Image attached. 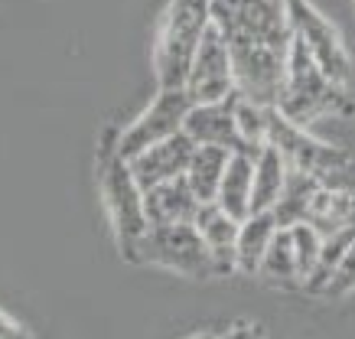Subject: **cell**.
Instances as JSON below:
<instances>
[{
	"label": "cell",
	"instance_id": "1",
	"mask_svg": "<svg viewBox=\"0 0 355 339\" xmlns=\"http://www.w3.org/2000/svg\"><path fill=\"white\" fill-rule=\"evenodd\" d=\"M277 111L287 121L306 128V124L329 118V114H355V101L345 95V85H336L333 78L320 69V62L310 55V49L293 36Z\"/></svg>",
	"mask_w": 355,
	"mask_h": 339
},
{
	"label": "cell",
	"instance_id": "2",
	"mask_svg": "<svg viewBox=\"0 0 355 339\" xmlns=\"http://www.w3.org/2000/svg\"><path fill=\"white\" fill-rule=\"evenodd\" d=\"M209 26H212L209 0H170L166 3L160 36H157V55H153L160 88L186 85L193 55Z\"/></svg>",
	"mask_w": 355,
	"mask_h": 339
},
{
	"label": "cell",
	"instance_id": "3",
	"mask_svg": "<svg viewBox=\"0 0 355 339\" xmlns=\"http://www.w3.org/2000/svg\"><path fill=\"white\" fill-rule=\"evenodd\" d=\"M101 196H105V209H108L121 254L128 261H137L140 238L150 229L147 209H144V186L137 183L130 164L114 147L108 153H101Z\"/></svg>",
	"mask_w": 355,
	"mask_h": 339
},
{
	"label": "cell",
	"instance_id": "4",
	"mask_svg": "<svg viewBox=\"0 0 355 339\" xmlns=\"http://www.w3.org/2000/svg\"><path fill=\"white\" fill-rule=\"evenodd\" d=\"M137 264H153V268L173 271V274H180V277H193V281L218 277L216 258L209 252L205 238L199 235L196 222L150 225L147 235L140 238Z\"/></svg>",
	"mask_w": 355,
	"mask_h": 339
},
{
	"label": "cell",
	"instance_id": "5",
	"mask_svg": "<svg viewBox=\"0 0 355 339\" xmlns=\"http://www.w3.org/2000/svg\"><path fill=\"white\" fill-rule=\"evenodd\" d=\"M268 144L277 147L280 157L287 160L291 170H303V173L320 176L323 183H339V180L349 176V157H345L343 150H336L329 144L316 141L306 128L287 121L277 108H270Z\"/></svg>",
	"mask_w": 355,
	"mask_h": 339
},
{
	"label": "cell",
	"instance_id": "6",
	"mask_svg": "<svg viewBox=\"0 0 355 339\" xmlns=\"http://www.w3.org/2000/svg\"><path fill=\"white\" fill-rule=\"evenodd\" d=\"M189 108H193V98H189L186 88H160L150 105L118 134L114 150L124 160H134L140 150H147L153 144H160L166 137H173V134L183 131Z\"/></svg>",
	"mask_w": 355,
	"mask_h": 339
},
{
	"label": "cell",
	"instance_id": "7",
	"mask_svg": "<svg viewBox=\"0 0 355 339\" xmlns=\"http://www.w3.org/2000/svg\"><path fill=\"white\" fill-rule=\"evenodd\" d=\"M287 17H291L293 36L310 49V55L320 62V69L333 78L336 85H349L352 55H349L343 36L336 33L333 23L326 20L310 0H287Z\"/></svg>",
	"mask_w": 355,
	"mask_h": 339
},
{
	"label": "cell",
	"instance_id": "8",
	"mask_svg": "<svg viewBox=\"0 0 355 339\" xmlns=\"http://www.w3.org/2000/svg\"><path fill=\"white\" fill-rule=\"evenodd\" d=\"M186 92L193 105H205V101H222L235 92V66H232V53L222 30L216 23L205 30L202 43L193 55V66L186 76Z\"/></svg>",
	"mask_w": 355,
	"mask_h": 339
},
{
	"label": "cell",
	"instance_id": "9",
	"mask_svg": "<svg viewBox=\"0 0 355 339\" xmlns=\"http://www.w3.org/2000/svg\"><path fill=\"white\" fill-rule=\"evenodd\" d=\"M196 147H199V144L186 131H180V134H173V137H166V141L147 147V150H140L128 164H130V170H134V176H137L140 186L150 189V186H157V183H170V180L186 176V166L193 160Z\"/></svg>",
	"mask_w": 355,
	"mask_h": 339
},
{
	"label": "cell",
	"instance_id": "10",
	"mask_svg": "<svg viewBox=\"0 0 355 339\" xmlns=\"http://www.w3.org/2000/svg\"><path fill=\"white\" fill-rule=\"evenodd\" d=\"M199 147H225L232 153H248L238 134L235 121V92L222 101H205V105H193L186 114V128Z\"/></svg>",
	"mask_w": 355,
	"mask_h": 339
},
{
	"label": "cell",
	"instance_id": "11",
	"mask_svg": "<svg viewBox=\"0 0 355 339\" xmlns=\"http://www.w3.org/2000/svg\"><path fill=\"white\" fill-rule=\"evenodd\" d=\"M144 209L150 225H183V222H196L202 202L186 183V176H180V180L144 189Z\"/></svg>",
	"mask_w": 355,
	"mask_h": 339
},
{
	"label": "cell",
	"instance_id": "12",
	"mask_svg": "<svg viewBox=\"0 0 355 339\" xmlns=\"http://www.w3.org/2000/svg\"><path fill=\"white\" fill-rule=\"evenodd\" d=\"M196 229L205 238L209 252L216 258L218 277H228V274H238L235 268V245H238V229L241 222L235 216H228L218 202H202L199 216H196Z\"/></svg>",
	"mask_w": 355,
	"mask_h": 339
},
{
	"label": "cell",
	"instance_id": "13",
	"mask_svg": "<svg viewBox=\"0 0 355 339\" xmlns=\"http://www.w3.org/2000/svg\"><path fill=\"white\" fill-rule=\"evenodd\" d=\"M320 235H336V232L355 229V180H339V183H323V189L313 199V209L306 216Z\"/></svg>",
	"mask_w": 355,
	"mask_h": 339
},
{
	"label": "cell",
	"instance_id": "14",
	"mask_svg": "<svg viewBox=\"0 0 355 339\" xmlns=\"http://www.w3.org/2000/svg\"><path fill=\"white\" fill-rule=\"evenodd\" d=\"M277 229L280 225H277V219H274V212H251V216L241 222V229H238V245H235L238 274L258 277L261 264H264V254H268Z\"/></svg>",
	"mask_w": 355,
	"mask_h": 339
},
{
	"label": "cell",
	"instance_id": "15",
	"mask_svg": "<svg viewBox=\"0 0 355 339\" xmlns=\"http://www.w3.org/2000/svg\"><path fill=\"white\" fill-rule=\"evenodd\" d=\"M251 199H254V157L251 153H232L216 202L228 216L245 222L251 216Z\"/></svg>",
	"mask_w": 355,
	"mask_h": 339
},
{
	"label": "cell",
	"instance_id": "16",
	"mask_svg": "<svg viewBox=\"0 0 355 339\" xmlns=\"http://www.w3.org/2000/svg\"><path fill=\"white\" fill-rule=\"evenodd\" d=\"M291 166L280 157L277 147L264 144L261 153L254 157V199H251V212H270L277 206L280 193L287 186Z\"/></svg>",
	"mask_w": 355,
	"mask_h": 339
},
{
	"label": "cell",
	"instance_id": "17",
	"mask_svg": "<svg viewBox=\"0 0 355 339\" xmlns=\"http://www.w3.org/2000/svg\"><path fill=\"white\" fill-rule=\"evenodd\" d=\"M320 189H323V180H320V176L303 173V170H291L287 186L280 193L277 206L270 209L280 229H291L297 222H306V216H310V209H313V199H316Z\"/></svg>",
	"mask_w": 355,
	"mask_h": 339
},
{
	"label": "cell",
	"instance_id": "18",
	"mask_svg": "<svg viewBox=\"0 0 355 339\" xmlns=\"http://www.w3.org/2000/svg\"><path fill=\"white\" fill-rule=\"evenodd\" d=\"M228 160H232V150L225 147H196L193 160L186 166V183L193 186L199 202H216Z\"/></svg>",
	"mask_w": 355,
	"mask_h": 339
},
{
	"label": "cell",
	"instance_id": "19",
	"mask_svg": "<svg viewBox=\"0 0 355 339\" xmlns=\"http://www.w3.org/2000/svg\"><path fill=\"white\" fill-rule=\"evenodd\" d=\"M258 277H264V281H270V284H284V287L303 284L300 281V264H297V252H293L291 229H277L268 254H264V264H261Z\"/></svg>",
	"mask_w": 355,
	"mask_h": 339
},
{
	"label": "cell",
	"instance_id": "20",
	"mask_svg": "<svg viewBox=\"0 0 355 339\" xmlns=\"http://www.w3.org/2000/svg\"><path fill=\"white\" fill-rule=\"evenodd\" d=\"M235 121H238V134H241V144L251 157H258L261 147L268 144V121H270V108L264 105H254V101L241 98L235 92Z\"/></svg>",
	"mask_w": 355,
	"mask_h": 339
},
{
	"label": "cell",
	"instance_id": "21",
	"mask_svg": "<svg viewBox=\"0 0 355 339\" xmlns=\"http://www.w3.org/2000/svg\"><path fill=\"white\" fill-rule=\"evenodd\" d=\"M291 238H293V252H297V264H300V281H306L323 254V235L313 229L310 222H297L291 225Z\"/></svg>",
	"mask_w": 355,
	"mask_h": 339
},
{
	"label": "cell",
	"instance_id": "22",
	"mask_svg": "<svg viewBox=\"0 0 355 339\" xmlns=\"http://www.w3.org/2000/svg\"><path fill=\"white\" fill-rule=\"evenodd\" d=\"M349 290H355V238H352V245H349L345 258L339 261V268H336L333 281H329L323 297H343V294H349Z\"/></svg>",
	"mask_w": 355,
	"mask_h": 339
},
{
	"label": "cell",
	"instance_id": "23",
	"mask_svg": "<svg viewBox=\"0 0 355 339\" xmlns=\"http://www.w3.org/2000/svg\"><path fill=\"white\" fill-rule=\"evenodd\" d=\"M222 339H264V329L258 323H235Z\"/></svg>",
	"mask_w": 355,
	"mask_h": 339
},
{
	"label": "cell",
	"instance_id": "24",
	"mask_svg": "<svg viewBox=\"0 0 355 339\" xmlns=\"http://www.w3.org/2000/svg\"><path fill=\"white\" fill-rule=\"evenodd\" d=\"M0 339H30V336H26V329H23L17 320H10L0 310Z\"/></svg>",
	"mask_w": 355,
	"mask_h": 339
},
{
	"label": "cell",
	"instance_id": "25",
	"mask_svg": "<svg viewBox=\"0 0 355 339\" xmlns=\"http://www.w3.org/2000/svg\"><path fill=\"white\" fill-rule=\"evenodd\" d=\"M189 339H222V336H216V333H199V336H189Z\"/></svg>",
	"mask_w": 355,
	"mask_h": 339
}]
</instances>
